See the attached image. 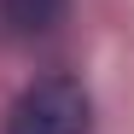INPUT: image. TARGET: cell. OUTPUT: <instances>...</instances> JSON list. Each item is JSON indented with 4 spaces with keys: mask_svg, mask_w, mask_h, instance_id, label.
<instances>
[{
    "mask_svg": "<svg viewBox=\"0 0 134 134\" xmlns=\"http://www.w3.org/2000/svg\"><path fill=\"white\" fill-rule=\"evenodd\" d=\"M87 128H93V105H87V87L70 76L35 82L6 117V134H87Z\"/></svg>",
    "mask_w": 134,
    "mask_h": 134,
    "instance_id": "cell-1",
    "label": "cell"
},
{
    "mask_svg": "<svg viewBox=\"0 0 134 134\" xmlns=\"http://www.w3.org/2000/svg\"><path fill=\"white\" fill-rule=\"evenodd\" d=\"M58 12H64V0H6V18L18 29H47Z\"/></svg>",
    "mask_w": 134,
    "mask_h": 134,
    "instance_id": "cell-2",
    "label": "cell"
}]
</instances>
